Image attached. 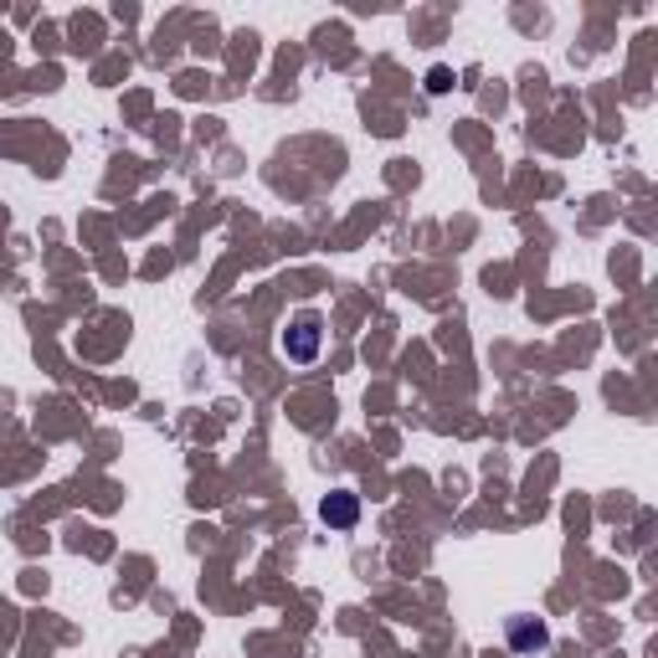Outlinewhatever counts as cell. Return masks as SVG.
<instances>
[{
    "instance_id": "6da1fadb",
    "label": "cell",
    "mask_w": 658,
    "mask_h": 658,
    "mask_svg": "<svg viewBox=\"0 0 658 658\" xmlns=\"http://www.w3.org/2000/svg\"><path fill=\"white\" fill-rule=\"evenodd\" d=\"M504 643H509L515 654H545V648H551V628H545V618H535V612H509V618H504Z\"/></svg>"
},
{
    "instance_id": "7a4b0ae2",
    "label": "cell",
    "mask_w": 658,
    "mask_h": 658,
    "mask_svg": "<svg viewBox=\"0 0 658 658\" xmlns=\"http://www.w3.org/2000/svg\"><path fill=\"white\" fill-rule=\"evenodd\" d=\"M319 340H325L319 314H299V319L283 329V355H289L293 366H309L314 355H319Z\"/></svg>"
},
{
    "instance_id": "3957f363",
    "label": "cell",
    "mask_w": 658,
    "mask_h": 658,
    "mask_svg": "<svg viewBox=\"0 0 658 658\" xmlns=\"http://www.w3.org/2000/svg\"><path fill=\"white\" fill-rule=\"evenodd\" d=\"M319 520H325L329 530H355V524H360V494H350V489L325 494V499H319Z\"/></svg>"
},
{
    "instance_id": "277c9868",
    "label": "cell",
    "mask_w": 658,
    "mask_h": 658,
    "mask_svg": "<svg viewBox=\"0 0 658 658\" xmlns=\"http://www.w3.org/2000/svg\"><path fill=\"white\" fill-rule=\"evenodd\" d=\"M447 83H453V73H447V67H432V78H427V88H432V93H447Z\"/></svg>"
}]
</instances>
